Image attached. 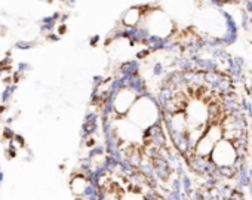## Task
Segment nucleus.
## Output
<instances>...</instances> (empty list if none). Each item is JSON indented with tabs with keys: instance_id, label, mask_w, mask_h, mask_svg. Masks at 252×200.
<instances>
[{
	"instance_id": "20e7f679",
	"label": "nucleus",
	"mask_w": 252,
	"mask_h": 200,
	"mask_svg": "<svg viewBox=\"0 0 252 200\" xmlns=\"http://www.w3.org/2000/svg\"><path fill=\"white\" fill-rule=\"evenodd\" d=\"M196 200H249L234 182L202 184L196 193Z\"/></svg>"
},
{
	"instance_id": "f257e3e1",
	"label": "nucleus",
	"mask_w": 252,
	"mask_h": 200,
	"mask_svg": "<svg viewBox=\"0 0 252 200\" xmlns=\"http://www.w3.org/2000/svg\"><path fill=\"white\" fill-rule=\"evenodd\" d=\"M181 163L202 184L234 182L249 151V120L236 80L225 71L184 67L156 87Z\"/></svg>"
},
{
	"instance_id": "f03ea898",
	"label": "nucleus",
	"mask_w": 252,
	"mask_h": 200,
	"mask_svg": "<svg viewBox=\"0 0 252 200\" xmlns=\"http://www.w3.org/2000/svg\"><path fill=\"white\" fill-rule=\"evenodd\" d=\"M95 98L114 162L146 173L162 190H172L181 159L169 140L156 89L140 68L119 65L99 83Z\"/></svg>"
},
{
	"instance_id": "7ed1b4c3",
	"label": "nucleus",
	"mask_w": 252,
	"mask_h": 200,
	"mask_svg": "<svg viewBox=\"0 0 252 200\" xmlns=\"http://www.w3.org/2000/svg\"><path fill=\"white\" fill-rule=\"evenodd\" d=\"M96 193L99 200H168L150 176L120 162H113L101 172Z\"/></svg>"
}]
</instances>
